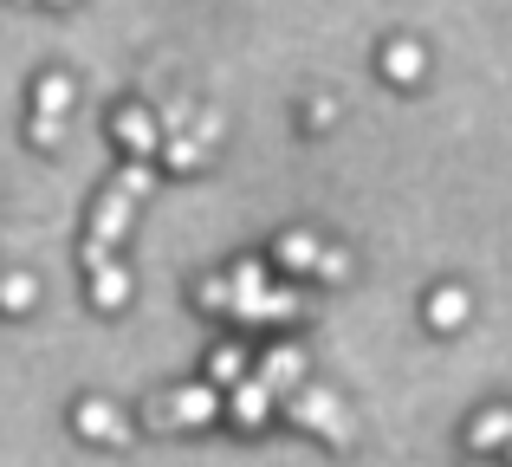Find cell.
<instances>
[{
    "instance_id": "6da1fadb",
    "label": "cell",
    "mask_w": 512,
    "mask_h": 467,
    "mask_svg": "<svg viewBox=\"0 0 512 467\" xmlns=\"http://www.w3.org/2000/svg\"><path fill=\"white\" fill-rule=\"evenodd\" d=\"M286 416L305 422L312 435H325L331 448H350L357 442V416L338 403V390H318V383H299V390L286 396Z\"/></svg>"
},
{
    "instance_id": "7a4b0ae2",
    "label": "cell",
    "mask_w": 512,
    "mask_h": 467,
    "mask_svg": "<svg viewBox=\"0 0 512 467\" xmlns=\"http://www.w3.org/2000/svg\"><path fill=\"white\" fill-rule=\"evenodd\" d=\"M221 416V396H214V383H182V390H169L163 403L150 409L156 429H201V422Z\"/></svg>"
},
{
    "instance_id": "3957f363",
    "label": "cell",
    "mask_w": 512,
    "mask_h": 467,
    "mask_svg": "<svg viewBox=\"0 0 512 467\" xmlns=\"http://www.w3.org/2000/svg\"><path fill=\"white\" fill-rule=\"evenodd\" d=\"M72 429L85 435V442H104V448H124V442H130V422L117 416L104 396H85V403L72 409Z\"/></svg>"
},
{
    "instance_id": "277c9868",
    "label": "cell",
    "mask_w": 512,
    "mask_h": 467,
    "mask_svg": "<svg viewBox=\"0 0 512 467\" xmlns=\"http://www.w3.org/2000/svg\"><path fill=\"white\" fill-rule=\"evenodd\" d=\"M111 137L124 143L130 156H156V143H163V117H150L143 104H130V111L111 117Z\"/></svg>"
},
{
    "instance_id": "5b68a950",
    "label": "cell",
    "mask_w": 512,
    "mask_h": 467,
    "mask_svg": "<svg viewBox=\"0 0 512 467\" xmlns=\"http://www.w3.org/2000/svg\"><path fill=\"white\" fill-rule=\"evenodd\" d=\"M260 383L273 396H292L305 383V351H292V344H279V351H266L260 357Z\"/></svg>"
},
{
    "instance_id": "8992f818",
    "label": "cell",
    "mask_w": 512,
    "mask_h": 467,
    "mask_svg": "<svg viewBox=\"0 0 512 467\" xmlns=\"http://www.w3.org/2000/svg\"><path fill=\"white\" fill-rule=\"evenodd\" d=\"M130 215H137V195L111 189V195H104L98 208H91V234H98V240H111V247H117V240L130 234Z\"/></svg>"
},
{
    "instance_id": "52a82bcc",
    "label": "cell",
    "mask_w": 512,
    "mask_h": 467,
    "mask_svg": "<svg viewBox=\"0 0 512 467\" xmlns=\"http://www.w3.org/2000/svg\"><path fill=\"white\" fill-rule=\"evenodd\" d=\"M273 403H279V396L266 390L260 377H240V383H234V403H227V409H234V422H240V429H260V422L273 416Z\"/></svg>"
},
{
    "instance_id": "ba28073f",
    "label": "cell",
    "mask_w": 512,
    "mask_h": 467,
    "mask_svg": "<svg viewBox=\"0 0 512 467\" xmlns=\"http://www.w3.org/2000/svg\"><path fill=\"white\" fill-rule=\"evenodd\" d=\"M422 72H428V52L415 46V39H389L383 46V78L389 85H415Z\"/></svg>"
},
{
    "instance_id": "9c48e42d",
    "label": "cell",
    "mask_w": 512,
    "mask_h": 467,
    "mask_svg": "<svg viewBox=\"0 0 512 467\" xmlns=\"http://www.w3.org/2000/svg\"><path fill=\"white\" fill-rule=\"evenodd\" d=\"M512 442V409H480L474 422H467V448L474 455H493V448Z\"/></svg>"
},
{
    "instance_id": "30bf717a",
    "label": "cell",
    "mask_w": 512,
    "mask_h": 467,
    "mask_svg": "<svg viewBox=\"0 0 512 467\" xmlns=\"http://www.w3.org/2000/svg\"><path fill=\"white\" fill-rule=\"evenodd\" d=\"M428 325L435 331H461L467 325V292L461 286H435L428 292Z\"/></svg>"
},
{
    "instance_id": "8fae6325",
    "label": "cell",
    "mask_w": 512,
    "mask_h": 467,
    "mask_svg": "<svg viewBox=\"0 0 512 467\" xmlns=\"http://www.w3.org/2000/svg\"><path fill=\"white\" fill-rule=\"evenodd\" d=\"M130 299V273L124 266H98V273H91V305H98V312H117V305Z\"/></svg>"
},
{
    "instance_id": "7c38bea8",
    "label": "cell",
    "mask_w": 512,
    "mask_h": 467,
    "mask_svg": "<svg viewBox=\"0 0 512 467\" xmlns=\"http://www.w3.org/2000/svg\"><path fill=\"white\" fill-rule=\"evenodd\" d=\"M318 253H325V247H318V240H312V234H305V228H292V234H279V260H286V266H292V273H312V266H318Z\"/></svg>"
},
{
    "instance_id": "4fadbf2b",
    "label": "cell",
    "mask_w": 512,
    "mask_h": 467,
    "mask_svg": "<svg viewBox=\"0 0 512 467\" xmlns=\"http://www.w3.org/2000/svg\"><path fill=\"white\" fill-rule=\"evenodd\" d=\"M33 104H39V111H52V117H65V111H72V78H65V72H46L33 85Z\"/></svg>"
},
{
    "instance_id": "5bb4252c",
    "label": "cell",
    "mask_w": 512,
    "mask_h": 467,
    "mask_svg": "<svg viewBox=\"0 0 512 467\" xmlns=\"http://www.w3.org/2000/svg\"><path fill=\"white\" fill-rule=\"evenodd\" d=\"M208 377L221 383V390H234V383L247 377V357H240V344H221V351L208 357Z\"/></svg>"
},
{
    "instance_id": "9a60e30c",
    "label": "cell",
    "mask_w": 512,
    "mask_h": 467,
    "mask_svg": "<svg viewBox=\"0 0 512 467\" xmlns=\"http://www.w3.org/2000/svg\"><path fill=\"white\" fill-rule=\"evenodd\" d=\"M227 286H234V305L260 299V292H266V266H260V260H240L234 273H227Z\"/></svg>"
},
{
    "instance_id": "2e32d148",
    "label": "cell",
    "mask_w": 512,
    "mask_h": 467,
    "mask_svg": "<svg viewBox=\"0 0 512 467\" xmlns=\"http://www.w3.org/2000/svg\"><path fill=\"white\" fill-rule=\"evenodd\" d=\"M33 299H39L33 273H7V279H0V305H7V312H26Z\"/></svg>"
},
{
    "instance_id": "e0dca14e",
    "label": "cell",
    "mask_w": 512,
    "mask_h": 467,
    "mask_svg": "<svg viewBox=\"0 0 512 467\" xmlns=\"http://www.w3.org/2000/svg\"><path fill=\"white\" fill-rule=\"evenodd\" d=\"M26 137H33L39 150H59V143H65V117H52V111H33V124H26Z\"/></svg>"
},
{
    "instance_id": "ac0fdd59",
    "label": "cell",
    "mask_w": 512,
    "mask_h": 467,
    "mask_svg": "<svg viewBox=\"0 0 512 467\" xmlns=\"http://www.w3.org/2000/svg\"><path fill=\"white\" fill-rule=\"evenodd\" d=\"M163 156H169V169H201V143H195V137H182V130H175V137L163 143Z\"/></svg>"
},
{
    "instance_id": "d6986e66",
    "label": "cell",
    "mask_w": 512,
    "mask_h": 467,
    "mask_svg": "<svg viewBox=\"0 0 512 467\" xmlns=\"http://www.w3.org/2000/svg\"><path fill=\"white\" fill-rule=\"evenodd\" d=\"M117 189H124V195H137V202H143V195L156 189V176H150V156H137V163H130L124 176H117Z\"/></svg>"
},
{
    "instance_id": "ffe728a7",
    "label": "cell",
    "mask_w": 512,
    "mask_h": 467,
    "mask_svg": "<svg viewBox=\"0 0 512 467\" xmlns=\"http://www.w3.org/2000/svg\"><path fill=\"white\" fill-rule=\"evenodd\" d=\"M312 273L325 279V286H344V279H350V253H338V247H325V253H318V266H312Z\"/></svg>"
},
{
    "instance_id": "44dd1931",
    "label": "cell",
    "mask_w": 512,
    "mask_h": 467,
    "mask_svg": "<svg viewBox=\"0 0 512 467\" xmlns=\"http://www.w3.org/2000/svg\"><path fill=\"white\" fill-rule=\"evenodd\" d=\"M201 305L208 312H234V286L227 279H201Z\"/></svg>"
},
{
    "instance_id": "7402d4cb",
    "label": "cell",
    "mask_w": 512,
    "mask_h": 467,
    "mask_svg": "<svg viewBox=\"0 0 512 467\" xmlns=\"http://www.w3.org/2000/svg\"><path fill=\"white\" fill-rule=\"evenodd\" d=\"M331 117H338V104L318 98V104H312V130H331Z\"/></svg>"
},
{
    "instance_id": "603a6c76",
    "label": "cell",
    "mask_w": 512,
    "mask_h": 467,
    "mask_svg": "<svg viewBox=\"0 0 512 467\" xmlns=\"http://www.w3.org/2000/svg\"><path fill=\"white\" fill-rule=\"evenodd\" d=\"M163 130H169V137H175V130H188V104H169V111H163Z\"/></svg>"
},
{
    "instance_id": "cb8c5ba5",
    "label": "cell",
    "mask_w": 512,
    "mask_h": 467,
    "mask_svg": "<svg viewBox=\"0 0 512 467\" xmlns=\"http://www.w3.org/2000/svg\"><path fill=\"white\" fill-rule=\"evenodd\" d=\"M506 455H512V442H506Z\"/></svg>"
}]
</instances>
